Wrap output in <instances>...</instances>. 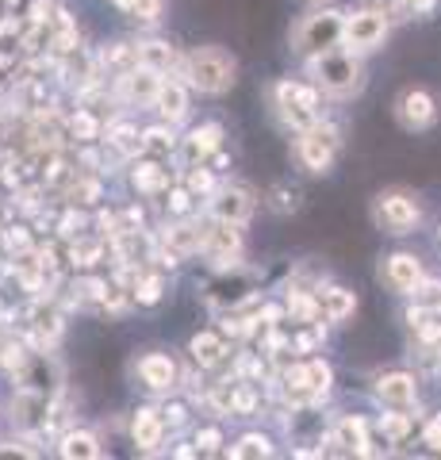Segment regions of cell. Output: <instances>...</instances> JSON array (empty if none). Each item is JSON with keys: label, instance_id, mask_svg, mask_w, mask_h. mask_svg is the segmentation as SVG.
Instances as JSON below:
<instances>
[{"label": "cell", "instance_id": "d590c367", "mask_svg": "<svg viewBox=\"0 0 441 460\" xmlns=\"http://www.w3.org/2000/svg\"><path fill=\"white\" fill-rule=\"evenodd\" d=\"M304 204V192L300 189H292V184H273L265 196V208H273L277 215H292V211H300Z\"/></svg>", "mask_w": 441, "mask_h": 460}, {"label": "cell", "instance_id": "7a4b0ae2", "mask_svg": "<svg viewBox=\"0 0 441 460\" xmlns=\"http://www.w3.org/2000/svg\"><path fill=\"white\" fill-rule=\"evenodd\" d=\"M177 74L189 81L192 93H204V96H223L234 89V58L226 54L223 47H196L189 54H181V69Z\"/></svg>", "mask_w": 441, "mask_h": 460}, {"label": "cell", "instance_id": "7402d4cb", "mask_svg": "<svg viewBox=\"0 0 441 460\" xmlns=\"http://www.w3.org/2000/svg\"><path fill=\"white\" fill-rule=\"evenodd\" d=\"M131 441L138 453H158L169 441V429L162 419V407H138L131 414Z\"/></svg>", "mask_w": 441, "mask_h": 460}, {"label": "cell", "instance_id": "7c38bea8", "mask_svg": "<svg viewBox=\"0 0 441 460\" xmlns=\"http://www.w3.org/2000/svg\"><path fill=\"white\" fill-rule=\"evenodd\" d=\"M253 208H258V199H253V192L246 189V184L238 181H219V189L207 196V215L211 219H226V223H250Z\"/></svg>", "mask_w": 441, "mask_h": 460}, {"label": "cell", "instance_id": "4fadbf2b", "mask_svg": "<svg viewBox=\"0 0 441 460\" xmlns=\"http://www.w3.org/2000/svg\"><path fill=\"white\" fill-rule=\"evenodd\" d=\"M204 230H207V219H196V215H177V219H169L162 226L158 246L181 261V257H192V253L204 250Z\"/></svg>", "mask_w": 441, "mask_h": 460}, {"label": "cell", "instance_id": "8992f818", "mask_svg": "<svg viewBox=\"0 0 441 460\" xmlns=\"http://www.w3.org/2000/svg\"><path fill=\"white\" fill-rule=\"evenodd\" d=\"M373 223L392 238L415 234V226L422 223V199L407 189H388L373 199Z\"/></svg>", "mask_w": 441, "mask_h": 460}, {"label": "cell", "instance_id": "8d00e7d4", "mask_svg": "<svg viewBox=\"0 0 441 460\" xmlns=\"http://www.w3.org/2000/svg\"><path fill=\"white\" fill-rule=\"evenodd\" d=\"M66 196H69V204H96V199L104 196V184H101V177H77L66 184Z\"/></svg>", "mask_w": 441, "mask_h": 460}, {"label": "cell", "instance_id": "e0dca14e", "mask_svg": "<svg viewBox=\"0 0 441 460\" xmlns=\"http://www.w3.org/2000/svg\"><path fill=\"white\" fill-rule=\"evenodd\" d=\"M380 280L388 284V292H395V296H415L419 284L426 280V269H422V261H419L415 253L400 250V253H388V257H384Z\"/></svg>", "mask_w": 441, "mask_h": 460}, {"label": "cell", "instance_id": "ba28073f", "mask_svg": "<svg viewBox=\"0 0 441 460\" xmlns=\"http://www.w3.org/2000/svg\"><path fill=\"white\" fill-rule=\"evenodd\" d=\"M392 31V16L384 8H357L346 16V35L341 47H349L353 54H373L384 47V39Z\"/></svg>", "mask_w": 441, "mask_h": 460}, {"label": "cell", "instance_id": "484cf974", "mask_svg": "<svg viewBox=\"0 0 441 460\" xmlns=\"http://www.w3.org/2000/svg\"><path fill=\"white\" fill-rule=\"evenodd\" d=\"M27 319H31V334H35V341L42 345V349H50V345L62 338V311H58L54 299H39Z\"/></svg>", "mask_w": 441, "mask_h": 460}, {"label": "cell", "instance_id": "f546056e", "mask_svg": "<svg viewBox=\"0 0 441 460\" xmlns=\"http://www.w3.org/2000/svg\"><path fill=\"white\" fill-rule=\"evenodd\" d=\"M177 146H181V138H177V127L173 123H154V127H146L142 131V154H150V157H173L177 154Z\"/></svg>", "mask_w": 441, "mask_h": 460}, {"label": "cell", "instance_id": "603a6c76", "mask_svg": "<svg viewBox=\"0 0 441 460\" xmlns=\"http://www.w3.org/2000/svg\"><path fill=\"white\" fill-rule=\"evenodd\" d=\"M169 184H173V169H165L162 157L142 154L131 162V189L142 196H165Z\"/></svg>", "mask_w": 441, "mask_h": 460}, {"label": "cell", "instance_id": "52a82bcc", "mask_svg": "<svg viewBox=\"0 0 441 460\" xmlns=\"http://www.w3.org/2000/svg\"><path fill=\"white\" fill-rule=\"evenodd\" d=\"M338 150H341V131L326 119L311 123L307 131L295 135V162H300L307 172H331Z\"/></svg>", "mask_w": 441, "mask_h": 460}, {"label": "cell", "instance_id": "6da1fadb", "mask_svg": "<svg viewBox=\"0 0 441 460\" xmlns=\"http://www.w3.org/2000/svg\"><path fill=\"white\" fill-rule=\"evenodd\" d=\"M269 108H273L284 131L300 135L322 119V89L315 81H277L269 89Z\"/></svg>", "mask_w": 441, "mask_h": 460}, {"label": "cell", "instance_id": "74e56055", "mask_svg": "<svg viewBox=\"0 0 441 460\" xmlns=\"http://www.w3.org/2000/svg\"><path fill=\"white\" fill-rule=\"evenodd\" d=\"M196 208V196L184 189V184H169V192H165V215L169 219H177V215H192Z\"/></svg>", "mask_w": 441, "mask_h": 460}, {"label": "cell", "instance_id": "ee69618b", "mask_svg": "<svg viewBox=\"0 0 441 460\" xmlns=\"http://www.w3.org/2000/svg\"><path fill=\"white\" fill-rule=\"evenodd\" d=\"M307 4H326V0H307Z\"/></svg>", "mask_w": 441, "mask_h": 460}, {"label": "cell", "instance_id": "3957f363", "mask_svg": "<svg viewBox=\"0 0 441 460\" xmlns=\"http://www.w3.org/2000/svg\"><path fill=\"white\" fill-rule=\"evenodd\" d=\"M311 81L334 100L357 96L361 84H365L361 54H353L349 47H334V50H326L319 58H311Z\"/></svg>", "mask_w": 441, "mask_h": 460}, {"label": "cell", "instance_id": "5bb4252c", "mask_svg": "<svg viewBox=\"0 0 441 460\" xmlns=\"http://www.w3.org/2000/svg\"><path fill=\"white\" fill-rule=\"evenodd\" d=\"M135 380L146 387L150 395H169L181 384V368L169 353H142L135 361Z\"/></svg>", "mask_w": 441, "mask_h": 460}, {"label": "cell", "instance_id": "2e32d148", "mask_svg": "<svg viewBox=\"0 0 441 460\" xmlns=\"http://www.w3.org/2000/svg\"><path fill=\"white\" fill-rule=\"evenodd\" d=\"M373 399L384 411H410L419 402V376L415 372H384L373 384Z\"/></svg>", "mask_w": 441, "mask_h": 460}, {"label": "cell", "instance_id": "f35d334b", "mask_svg": "<svg viewBox=\"0 0 441 460\" xmlns=\"http://www.w3.org/2000/svg\"><path fill=\"white\" fill-rule=\"evenodd\" d=\"M192 445H196V453H223V429L219 426H200L192 434Z\"/></svg>", "mask_w": 441, "mask_h": 460}, {"label": "cell", "instance_id": "b9f144b4", "mask_svg": "<svg viewBox=\"0 0 441 460\" xmlns=\"http://www.w3.org/2000/svg\"><path fill=\"white\" fill-rule=\"evenodd\" d=\"M395 8H400L403 16H430L437 8V0H395Z\"/></svg>", "mask_w": 441, "mask_h": 460}, {"label": "cell", "instance_id": "d4e9b609", "mask_svg": "<svg viewBox=\"0 0 441 460\" xmlns=\"http://www.w3.org/2000/svg\"><path fill=\"white\" fill-rule=\"evenodd\" d=\"M319 307H322V323L341 326L353 319L357 311V296L349 288H338V284H319Z\"/></svg>", "mask_w": 441, "mask_h": 460}, {"label": "cell", "instance_id": "ab89813d", "mask_svg": "<svg viewBox=\"0 0 441 460\" xmlns=\"http://www.w3.org/2000/svg\"><path fill=\"white\" fill-rule=\"evenodd\" d=\"M162 419H165V429H169V438H173L177 429H184V426H189V402H181V399L165 402V407H162Z\"/></svg>", "mask_w": 441, "mask_h": 460}, {"label": "cell", "instance_id": "4316f807", "mask_svg": "<svg viewBox=\"0 0 441 460\" xmlns=\"http://www.w3.org/2000/svg\"><path fill=\"white\" fill-rule=\"evenodd\" d=\"M135 47H138V66H150L158 74H177L181 69V54L165 39H142Z\"/></svg>", "mask_w": 441, "mask_h": 460}, {"label": "cell", "instance_id": "9c48e42d", "mask_svg": "<svg viewBox=\"0 0 441 460\" xmlns=\"http://www.w3.org/2000/svg\"><path fill=\"white\" fill-rule=\"evenodd\" d=\"M326 453H338V456H376L380 449L376 445H388L384 438H373V426L365 419H353V414H341V419L331 422L326 429Z\"/></svg>", "mask_w": 441, "mask_h": 460}, {"label": "cell", "instance_id": "e575fe53", "mask_svg": "<svg viewBox=\"0 0 441 460\" xmlns=\"http://www.w3.org/2000/svg\"><path fill=\"white\" fill-rule=\"evenodd\" d=\"M69 138H77V142H101L104 138V123L96 119L89 108H77L74 115H69Z\"/></svg>", "mask_w": 441, "mask_h": 460}, {"label": "cell", "instance_id": "1f68e13d", "mask_svg": "<svg viewBox=\"0 0 441 460\" xmlns=\"http://www.w3.org/2000/svg\"><path fill=\"white\" fill-rule=\"evenodd\" d=\"M181 184L189 189L196 199H207L211 192L219 189V172L211 169L207 162H200V165H189V169H181Z\"/></svg>", "mask_w": 441, "mask_h": 460}, {"label": "cell", "instance_id": "83f0119b", "mask_svg": "<svg viewBox=\"0 0 441 460\" xmlns=\"http://www.w3.org/2000/svg\"><path fill=\"white\" fill-rule=\"evenodd\" d=\"M162 296H165V272L162 269H138L135 272V280H131V299L138 307H154V304H162Z\"/></svg>", "mask_w": 441, "mask_h": 460}, {"label": "cell", "instance_id": "f6af8a7d", "mask_svg": "<svg viewBox=\"0 0 441 460\" xmlns=\"http://www.w3.org/2000/svg\"><path fill=\"white\" fill-rule=\"evenodd\" d=\"M16 4H20V0H8V8H16Z\"/></svg>", "mask_w": 441, "mask_h": 460}, {"label": "cell", "instance_id": "9a60e30c", "mask_svg": "<svg viewBox=\"0 0 441 460\" xmlns=\"http://www.w3.org/2000/svg\"><path fill=\"white\" fill-rule=\"evenodd\" d=\"M12 422L31 438L42 434V429H50V422H54V399L42 392H31V387H20V395L12 399Z\"/></svg>", "mask_w": 441, "mask_h": 460}, {"label": "cell", "instance_id": "d6986e66", "mask_svg": "<svg viewBox=\"0 0 441 460\" xmlns=\"http://www.w3.org/2000/svg\"><path fill=\"white\" fill-rule=\"evenodd\" d=\"M216 150H223V127L219 123H200V127H192L189 135L181 138V146H177V165L181 169H189V165H200L207 162Z\"/></svg>", "mask_w": 441, "mask_h": 460}, {"label": "cell", "instance_id": "ac0fdd59", "mask_svg": "<svg viewBox=\"0 0 441 460\" xmlns=\"http://www.w3.org/2000/svg\"><path fill=\"white\" fill-rule=\"evenodd\" d=\"M395 119L403 123V131H430L437 123V100L426 89H403L400 100H395Z\"/></svg>", "mask_w": 441, "mask_h": 460}, {"label": "cell", "instance_id": "ffe728a7", "mask_svg": "<svg viewBox=\"0 0 441 460\" xmlns=\"http://www.w3.org/2000/svg\"><path fill=\"white\" fill-rule=\"evenodd\" d=\"M20 387H31V392H42V395H58L62 392V368L58 361L42 349V353H27V361L20 368Z\"/></svg>", "mask_w": 441, "mask_h": 460}, {"label": "cell", "instance_id": "60d3db41", "mask_svg": "<svg viewBox=\"0 0 441 460\" xmlns=\"http://www.w3.org/2000/svg\"><path fill=\"white\" fill-rule=\"evenodd\" d=\"M4 246H8V253H27L31 250V234H27V226H8L4 230Z\"/></svg>", "mask_w": 441, "mask_h": 460}, {"label": "cell", "instance_id": "7bdbcfd3", "mask_svg": "<svg viewBox=\"0 0 441 460\" xmlns=\"http://www.w3.org/2000/svg\"><path fill=\"white\" fill-rule=\"evenodd\" d=\"M422 445H426V449H434V453H441V414L426 422V429H422Z\"/></svg>", "mask_w": 441, "mask_h": 460}, {"label": "cell", "instance_id": "f1b7e54d", "mask_svg": "<svg viewBox=\"0 0 441 460\" xmlns=\"http://www.w3.org/2000/svg\"><path fill=\"white\" fill-rule=\"evenodd\" d=\"M104 449H101V438L93 429H66L58 438V456L66 460H96Z\"/></svg>", "mask_w": 441, "mask_h": 460}, {"label": "cell", "instance_id": "277c9868", "mask_svg": "<svg viewBox=\"0 0 441 460\" xmlns=\"http://www.w3.org/2000/svg\"><path fill=\"white\" fill-rule=\"evenodd\" d=\"M341 35H346V12L322 4L315 12H307V16L292 27V50L311 62V58L341 47Z\"/></svg>", "mask_w": 441, "mask_h": 460}, {"label": "cell", "instance_id": "cb8c5ba5", "mask_svg": "<svg viewBox=\"0 0 441 460\" xmlns=\"http://www.w3.org/2000/svg\"><path fill=\"white\" fill-rule=\"evenodd\" d=\"M189 357H192V365H200V368H219L226 357H231L226 334H223V330H200V334H192Z\"/></svg>", "mask_w": 441, "mask_h": 460}, {"label": "cell", "instance_id": "d6a6232c", "mask_svg": "<svg viewBox=\"0 0 441 460\" xmlns=\"http://www.w3.org/2000/svg\"><path fill=\"white\" fill-rule=\"evenodd\" d=\"M376 429L388 445H403L410 434H415V414L410 411H388V414H380Z\"/></svg>", "mask_w": 441, "mask_h": 460}, {"label": "cell", "instance_id": "4dcf8cb0", "mask_svg": "<svg viewBox=\"0 0 441 460\" xmlns=\"http://www.w3.org/2000/svg\"><path fill=\"white\" fill-rule=\"evenodd\" d=\"M96 62H101L104 77H108V74L119 77V74H127V69L138 66V47H135V42H108V47L96 54Z\"/></svg>", "mask_w": 441, "mask_h": 460}, {"label": "cell", "instance_id": "836d02e7", "mask_svg": "<svg viewBox=\"0 0 441 460\" xmlns=\"http://www.w3.org/2000/svg\"><path fill=\"white\" fill-rule=\"evenodd\" d=\"M223 456H234V460H253V456H273V438L253 429V434H242L234 445H226Z\"/></svg>", "mask_w": 441, "mask_h": 460}, {"label": "cell", "instance_id": "5b68a950", "mask_svg": "<svg viewBox=\"0 0 441 460\" xmlns=\"http://www.w3.org/2000/svg\"><path fill=\"white\" fill-rule=\"evenodd\" d=\"M204 299H207V307L211 311H242V307H250L253 299H258V277L253 272H246L242 265L234 269H216V277H211L204 284Z\"/></svg>", "mask_w": 441, "mask_h": 460}, {"label": "cell", "instance_id": "30bf717a", "mask_svg": "<svg viewBox=\"0 0 441 460\" xmlns=\"http://www.w3.org/2000/svg\"><path fill=\"white\" fill-rule=\"evenodd\" d=\"M200 253L211 261V269H234V265H242V223L211 219V215H207L204 250Z\"/></svg>", "mask_w": 441, "mask_h": 460}, {"label": "cell", "instance_id": "8fae6325", "mask_svg": "<svg viewBox=\"0 0 441 460\" xmlns=\"http://www.w3.org/2000/svg\"><path fill=\"white\" fill-rule=\"evenodd\" d=\"M162 77L158 69H150V66H135V69H127V74L119 77H111L116 84H111V93H116V100L123 108H154V96H158L162 89Z\"/></svg>", "mask_w": 441, "mask_h": 460}, {"label": "cell", "instance_id": "44dd1931", "mask_svg": "<svg viewBox=\"0 0 441 460\" xmlns=\"http://www.w3.org/2000/svg\"><path fill=\"white\" fill-rule=\"evenodd\" d=\"M189 81H184L181 74H165L162 77V89H158V96H154V108H158V119H165V123H184L189 119Z\"/></svg>", "mask_w": 441, "mask_h": 460}]
</instances>
